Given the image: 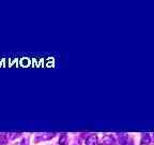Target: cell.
Returning <instances> with one entry per match:
<instances>
[{"label": "cell", "mask_w": 154, "mask_h": 145, "mask_svg": "<svg viewBox=\"0 0 154 145\" xmlns=\"http://www.w3.org/2000/svg\"><path fill=\"white\" fill-rule=\"evenodd\" d=\"M97 142V137L95 134H90L86 139V145H96Z\"/></svg>", "instance_id": "1"}, {"label": "cell", "mask_w": 154, "mask_h": 145, "mask_svg": "<svg viewBox=\"0 0 154 145\" xmlns=\"http://www.w3.org/2000/svg\"><path fill=\"white\" fill-rule=\"evenodd\" d=\"M66 141H67L66 134H61L60 139H59V144L60 145H66Z\"/></svg>", "instance_id": "2"}, {"label": "cell", "mask_w": 154, "mask_h": 145, "mask_svg": "<svg viewBox=\"0 0 154 145\" xmlns=\"http://www.w3.org/2000/svg\"><path fill=\"white\" fill-rule=\"evenodd\" d=\"M146 142V144H149L150 143V137L149 134H143V137H142V143Z\"/></svg>", "instance_id": "3"}]
</instances>
